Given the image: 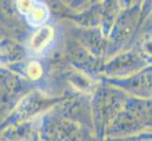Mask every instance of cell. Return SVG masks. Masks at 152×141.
<instances>
[{
  "label": "cell",
  "mask_w": 152,
  "mask_h": 141,
  "mask_svg": "<svg viewBox=\"0 0 152 141\" xmlns=\"http://www.w3.org/2000/svg\"><path fill=\"white\" fill-rule=\"evenodd\" d=\"M54 37V30L49 25H45L36 32L30 41L31 48L36 53H42Z\"/></svg>",
  "instance_id": "cell-1"
},
{
  "label": "cell",
  "mask_w": 152,
  "mask_h": 141,
  "mask_svg": "<svg viewBox=\"0 0 152 141\" xmlns=\"http://www.w3.org/2000/svg\"><path fill=\"white\" fill-rule=\"evenodd\" d=\"M28 23L33 27L45 23L48 17V9L45 4L41 2H34L33 6L31 7L28 13L26 15Z\"/></svg>",
  "instance_id": "cell-2"
},
{
  "label": "cell",
  "mask_w": 152,
  "mask_h": 141,
  "mask_svg": "<svg viewBox=\"0 0 152 141\" xmlns=\"http://www.w3.org/2000/svg\"><path fill=\"white\" fill-rule=\"evenodd\" d=\"M28 72L31 79H38L42 74V68L37 62H31L28 68Z\"/></svg>",
  "instance_id": "cell-3"
},
{
  "label": "cell",
  "mask_w": 152,
  "mask_h": 141,
  "mask_svg": "<svg viewBox=\"0 0 152 141\" xmlns=\"http://www.w3.org/2000/svg\"><path fill=\"white\" fill-rule=\"evenodd\" d=\"M34 1H17V8L21 13L27 15L30 10L31 7L33 6Z\"/></svg>",
  "instance_id": "cell-4"
}]
</instances>
